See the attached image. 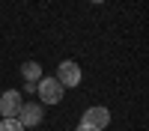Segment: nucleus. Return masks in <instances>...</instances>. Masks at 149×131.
Wrapping results in <instances>:
<instances>
[{"label":"nucleus","mask_w":149,"mask_h":131,"mask_svg":"<svg viewBox=\"0 0 149 131\" xmlns=\"http://www.w3.org/2000/svg\"><path fill=\"white\" fill-rule=\"evenodd\" d=\"M21 75H24V80H27V83H39V80H42V66L30 60V63L21 66Z\"/></svg>","instance_id":"6"},{"label":"nucleus","mask_w":149,"mask_h":131,"mask_svg":"<svg viewBox=\"0 0 149 131\" xmlns=\"http://www.w3.org/2000/svg\"><path fill=\"white\" fill-rule=\"evenodd\" d=\"M0 131H24L18 119H0Z\"/></svg>","instance_id":"7"},{"label":"nucleus","mask_w":149,"mask_h":131,"mask_svg":"<svg viewBox=\"0 0 149 131\" xmlns=\"http://www.w3.org/2000/svg\"><path fill=\"white\" fill-rule=\"evenodd\" d=\"M45 119V107L42 104H21V110H18V122L24 125V128H36Z\"/></svg>","instance_id":"5"},{"label":"nucleus","mask_w":149,"mask_h":131,"mask_svg":"<svg viewBox=\"0 0 149 131\" xmlns=\"http://www.w3.org/2000/svg\"><path fill=\"white\" fill-rule=\"evenodd\" d=\"M36 92H39L42 104H60L66 89L60 87V80H57V78H42L39 83H36Z\"/></svg>","instance_id":"1"},{"label":"nucleus","mask_w":149,"mask_h":131,"mask_svg":"<svg viewBox=\"0 0 149 131\" xmlns=\"http://www.w3.org/2000/svg\"><path fill=\"white\" fill-rule=\"evenodd\" d=\"M81 125H84L86 131H102V128L110 125V110L102 107V104H95V107H90V110H84Z\"/></svg>","instance_id":"2"},{"label":"nucleus","mask_w":149,"mask_h":131,"mask_svg":"<svg viewBox=\"0 0 149 131\" xmlns=\"http://www.w3.org/2000/svg\"><path fill=\"white\" fill-rule=\"evenodd\" d=\"M90 3H104V0H90Z\"/></svg>","instance_id":"8"},{"label":"nucleus","mask_w":149,"mask_h":131,"mask_svg":"<svg viewBox=\"0 0 149 131\" xmlns=\"http://www.w3.org/2000/svg\"><path fill=\"white\" fill-rule=\"evenodd\" d=\"M21 92L18 89H6L0 95V116L3 119H18V110H21Z\"/></svg>","instance_id":"4"},{"label":"nucleus","mask_w":149,"mask_h":131,"mask_svg":"<svg viewBox=\"0 0 149 131\" xmlns=\"http://www.w3.org/2000/svg\"><path fill=\"white\" fill-rule=\"evenodd\" d=\"M54 78L60 80V87H63V89H72V87H78V83H81V66L74 63V60H66V63H60V69H57Z\"/></svg>","instance_id":"3"}]
</instances>
